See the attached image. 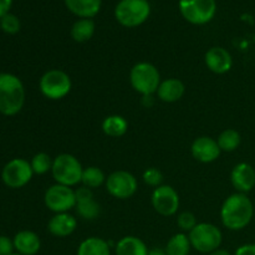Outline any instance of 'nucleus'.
I'll list each match as a JSON object with an SVG mask.
<instances>
[{"mask_svg":"<svg viewBox=\"0 0 255 255\" xmlns=\"http://www.w3.org/2000/svg\"><path fill=\"white\" fill-rule=\"evenodd\" d=\"M253 214V203L244 193L232 194L224 201L221 209L222 223L231 231L246 228L251 223Z\"/></svg>","mask_w":255,"mask_h":255,"instance_id":"obj_1","label":"nucleus"},{"mask_svg":"<svg viewBox=\"0 0 255 255\" xmlns=\"http://www.w3.org/2000/svg\"><path fill=\"white\" fill-rule=\"evenodd\" d=\"M25 90L15 75L0 74V112L14 116L24 106Z\"/></svg>","mask_w":255,"mask_h":255,"instance_id":"obj_2","label":"nucleus"},{"mask_svg":"<svg viewBox=\"0 0 255 255\" xmlns=\"http://www.w3.org/2000/svg\"><path fill=\"white\" fill-rule=\"evenodd\" d=\"M51 172L57 184L72 187L81 182L84 168L76 157L69 153H62L52 162Z\"/></svg>","mask_w":255,"mask_h":255,"instance_id":"obj_3","label":"nucleus"},{"mask_svg":"<svg viewBox=\"0 0 255 255\" xmlns=\"http://www.w3.org/2000/svg\"><path fill=\"white\" fill-rule=\"evenodd\" d=\"M129 81L137 92L144 96H151L158 90L161 76L154 65L149 62H138L131 69Z\"/></svg>","mask_w":255,"mask_h":255,"instance_id":"obj_4","label":"nucleus"},{"mask_svg":"<svg viewBox=\"0 0 255 255\" xmlns=\"http://www.w3.org/2000/svg\"><path fill=\"white\" fill-rule=\"evenodd\" d=\"M151 6L147 0H121L115 9L117 21L126 27L143 24L149 16Z\"/></svg>","mask_w":255,"mask_h":255,"instance_id":"obj_5","label":"nucleus"},{"mask_svg":"<svg viewBox=\"0 0 255 255\" xmlns=\"http://www.w3.org/2000/svg\"><path fill=\"white\" fill-rule=\"evenodd\" d=\"M191 246L199 253H212L222 244V232L209 223H199L189 232Z\"/></svg>","mask_w":255,"mask_h":255,"instance_id":"obj_6","label":"nucleus"},{"mask_svg":"<svg viewBox=\"0 0 255 255\" xmlns=\"http://www.w3.org/2000/svg\"><path fill=\"white\" fill-rule=\"evenodd\" d=\"M179 10L184 19L194 25H203L216 15L214 0H179Z\"/></svg>","mask_w":255,"mask_h":255,"instance_id":"obj_7","label":"nucleus"},{"mask_svg":"<svg viewBox=\"0 0 255 255\" xmlns=\"http://www.w3.org/2000/svg\"><path fill=\"white\" fill-rule=\"evenodd\" d=\"M71 90V79L61 70H50L40 79V91L50 100L64 99Z\"/></svg>","mask_w":255,"mask_h":255,"instance_id":"obj_8","label":"nucleus"},{"mask_svg":"<svg viewBox=\"0 0 255 255\" xmlns=\"http://www.w3.org/2000/svg\"><path fill=\"white\" fill-rule=\"evenodd\" d=\"M45 204L55 213H66L76 207V194L74 189L62 184L50 187L45 193Z\"/></svg>","mask_w":255,"mask_h":255,"instance_id":"obj_9","label":"nucleus"},{"mask_svg":"<svg viewBox=\"0 0 255 255\" xmlns=\"http://www.w3.org/2000/svg\"><path fill=\"white\" fill-rule=\"evenodd\" d=\"M31 164L22 158H15L10 161L2 169V181L10 188H21L31 179Z\"/></svg>","mask_w":255,"mask_h":255,"instance_id":"obj_10","label":"nucleus"},{"mask_svg":"<svg viewBox=\"0 0 255 255\" xmlns=\"http://www.w3.org/2000/svg\"><path fill=\"white\" fill-rule=\"evenodd\" d=\"M107 192L112 197L126 199L133 196L137 191V179L133 174L126 171L114 172L106 179Z\"/></svg>","mask_w":255,"mask_h":255,"instance_id":"obj_11","label":"nucleus"},{"mask_svg":"<svg viewBox=\"0 0 255 255\" xmlns=\"http://www.w3.org/2000/svg\"><path fill=\"white\" fill-rule=\"evenodd\" d=\"M152 206L161 216H173L179 207L178 193L171 186L157 187L152 193Z\"/></svg>","mask_w":255,"mask_h":255,"instance_id":"obj_12","label":"nucleus"},{"mask_svg":"<svg viewBox=\"0 0 255 255\" xmlns=\"http://www.w3.org/2000/svg\"><path fill=\"white\" fill-rule=\"evenodd\" d=\"M191 149L194 158L203 163H211V162L216 161L221 154L218 142L207 136L194 139Z\"/></svg>","mask_w":255,"mask_h":255,"instance_id":"obj_13","label":"nucleus"},{"mask_svg":"<svg viewBox=\"0 0 255 255\" xmlns=\"http://www.w3.org/2000/svg\"><path fill=\"white\" fill-rule=\"evenodd\" d=\"M231 181L239 193L251 192L255 186V169L249 163H239L233 168Z\"/></svg>","mask_w":255,"mask_h":255,"instance_id":"obj_14","label":"nucleus"},{"mask_svg":"<svg viewBox=\"0 0 255 255\" xmlns=\"http://www.w3.org/2000/svg\"><path fill=\"white\" fill-rule=\"evenodd\" d=\"M206 65L214 74H226L232 69V55L223 47H212L206 54Z\"/></svg>","mask_w":255,"mask_h":255,"instance_id":"obj_15","label":"nucleus"},{"mask_svg":"<svg viewBox=\"0 0 255 255\" xmlns=\"http://www.w3.org/2000/svg\"><path fill=\"white\" fill-rule=\"evenodd\" d=\"M76 227V218L69 213H56V216L52 217L47 224V229L50 233L59 238H64V237L72 234Z\"/></svg>","mask_w":255,"mask_h":255,"instance_id":"obj_16","label":"nucleus"},{"mask_svg":"<svg viewBox=\"0 0 255 255\" xmlns=\"http://www.w3.org/2000/svg\"><path fill=\"white\" fill-rule=\"evenodd\" d=\"M14 247L19 254L21 255H35L40 251L41 242L37 234L30 231H22L15 236Z\"/></svg>","mask_w":255,"mask_h":255,"instance_id":"obj_17","label":"nucleus"},{"mask_svg":"<svg viewBox=\"0 0 255 255\" xmlns=\"http://www.w3.org/2000/svg\"><path fill=\"white\" fill-rule=\"evenodd\" d=\"M157 95H158V99L163 102L172 104V102L178 101L184 95L183 82L178 79L164 80L159 84Z\"/></svg>","mask_w":255,"mask_h":255,"instance_id":"obj_18","label":"nucleus"},{"mask_svg":"<svg viewBox=\"0 0 255 255\" xmlns=\"http://www.w3.org/2000/svg\"><path fill=\"white\" fill-rule=\"evenodd\" d=\"M65 4L72 14L82 19H91L101 9V0H65Z\"/></svg>","mask_w":255,"mask_h":255,"instance_id":"obj_19","label":"nucleus"},{"mask_svg":"<svg viewBox=\"0 0 255 255\" xmlns=\"http://www.w3.org/2000/svg\"><path fill=\"white\" fill-rule=\"evenodd\" d=\"M146 244L137 237H125L116 244V255H148Z\"/></svg>","mask_w":255,"mask_h":255,"instance_id":"obj_20","label":"nucleus"},{"mask_svg":"<svg viewBox=\"0 0 255 255\" xmlns=\"http://www.w3.org/2000/svg\"><path fill=\"white\" fill-rule=\"evenodd\" d=\"M77 255H111V252L106 241L97 237H91L80 244Z\"/></svg>","mask_w":255,"mask_h":255,"instance_id":"obj_21","label":"nucleus"},{"mask_svg":"<svg viewBox=\"0 0 255 255\" xmlns=\"http://www.w3.org/2000/svg\"><path fill=\"white\" fill-rule=\"evenodd\" d=\"M128 128V124L126 120L119 115H112L106 117L102 122V131L110 137H121L124 136Z\"/></svg>","mask_w":255,"mask_h":255,"instance_id":"obj_22","label":"nucleus"},{"mask_svg":"<svg viewBox=\"0 0 255 255\" xmlns=\"http://www.w3.org/2000/svg\"><path fill=\"white\" fill-rule=\"evenodd\" d=\"M95 32V22L91 19H80L72 25L71 37L76 42L89 41Z\"/></svg>","mask_w":255,"mask_h":255,"instance_id":"obj_23","label":"nucleus"},{"mask_svg":"<svg viewBox=\"0 0 255 255\" xmlns=\"http://www.w3.org/2000/svg\"><path fill=\"white\" fill-rule=\"evenodd\" d=\"M191 242L184 233L174 234L166 246L167 255H188L191 251Z\"/></svg>","mask_w":255,"mask_h":255,"instance_id":"obj_24","label":"nucleus"},{"mask_svg":"<svg viewBox=\"0 0 255 255\" xmlns=\"http://www.w3.org/2000/svg\"><path fill=\"white\" fill-rule=\"evenodd\" d=\"M217 142H218L221 151L232 152L238 148V146L241 144V134L236 129L228 128L219 134Z\"/></svg>","mask_w":255,"mask_h":255,"instance_id":"obj_25","label":"nucleus"},{"mask_svg":"<svg viewBox=\"0 0 255 255\" xmlns=\"http://www.w3.org/2000/svg\"><path fill=\"white\" fill-rule=\"evenodd\" d=\"M106 177L105 173L99 168V167H89L85 168L82 172L81 183L87 188H97L105 182Z\"/></svg>","mask_w":255,"mask_h":255,"instance_id":"obj_26","label":"nucleus"},{"mask_svg":"<svg viewBox=\"0 0 255 255\" xmlns=\"http://www.w3.org/2000/svg\"><path fill=\"white\" fill-rule=\"evenodd\" d=\"M76 211L80 217L84 219H95L100 214V206L99 203L92 199H87V201H81L76 203Z\"/></svg>","mask_w":255,"mask_h":255,"instance_id":"obj_27","label":"nucleus"},{"mask_svg":"<svg viewBox=\"0 0 255 255\" xmlns=\"http://www.w3.org/2000/svg\"><path fill=\"white\" fill-rule=\"evenodd\" d=\"M52 162L54 161H51L49 154L41 152V153L35 154L30 164H31V168L34 171V173L44 174L52 168Z\"/></svg>","mask_w":255,"mask_h":255,"instance_id":"obj_28","label":"nucleus"},{"mask_svg":"<svg viewBox=\"0 0 255 255\" xmlns=\"http://www.w3.org/2000/svg\"><path fill=\"white\" fill-rule=\"evenodd\" d=\"M0 26L7 34H16L20 30V21L15 15L6 14L0 19Z\"/></svg>","mask_w":255,"mask_h":255,"instance_id":"obj_29","label":"nucleus"},{"mask_svg":"<svg viewBox=\"0 0 255 255\" xmlns=\"http://www.w3.org/2000/svg\"><path fill=\"white\" fill-rule=\"evenodd\" d=\"M177 223H178V227L183 232H191L197 226L196 217L191 212H183V213L179 214Z\"/></svg>","mask_w":255,"mask_h":255,"instance_id":"obj_30","label":"nucleus"},{"mask_svg":"<svg viewBox=\"0 0 255 255\" xmlns=\"http://www.w3.org/2000/svg\"><path fill=\"white\" fill-rule=\"evenodd\" d=\"M162 179H163V177H162L161 171H158L157 168H148L144 171L143 181L144 183L148 184V186L159 187Z\"/></svg>","mask_w":255,"mask_h":255,"instance_id":"obj_31","label":"nucleus"},{"mask_svg":"<svg viewBox=\"0 0 255 255\" xmlns=\"http://www.w3.org/2000/svg\"><path fill=\"white\" fill-rule=\"evenodd\" d=\"M14 248V242L10 241L7 237H0V255H11Z\"/></svg>","mask_w":255,"mask_h":255,"instance_id":"obj_32","label":"nucleus"},{"mask_svg":"<svg viewBox=\"0 0 255 255\" xmlns=\"http://www.w3.org/2000/svg\"><path fill=\"white\" fill-rule=\"evenodd\" d=\"M75 194H76V201L81 202V201H87V199H92L94 198V194H92V191L87 187H81V188L76 189L75 191Z\"/></svg>","mask_w":255,"mask_h":255,"instance_id":"obj_33","label":"nucleus"},{"mask_svg":"<svg viewBox=\"0 0 255 255\" xmlns=\"http://www.w3.org/2000/svg\"><path fill=\"white\" fill-rule=\"evenodd\" d=\"M234 255H255V244H246L239 247Z\"/></svg>","mask_w":255,"mask_h":255,"instance_id":"obj_34","label":"nucleus"},{"mask_svg":"<svg viewBox=\"0 0 255 255\" xmlns=\"http://www.w3.org/2000/svg\"><path fill=\"white\" fill-rule=\"evenodd\" d=\"M12 0H0V19L9 14V10L11 7Z\"/></svg>","mask_w":255,"mask_h":255,"instance_id":"obj_35","label":"nucleus"},{"mask_svg":"<svg viewBox=\"0 0 255 255\" xmlns=\"http://www.w3.org/2000/svg\"><path fill=\"white\" fill-rule=\"evenodd\" d=\"M148 255H167V253L161 248H153L148 252Z\"/></svg>","mask_w":255,"mask_h":255,"instance_id":"obj_36","label":"nucleus"},{"mask_svg":"<svg viewBox=\"0 0 255 255\" xmlns=\"http://www.w3.org/2000/svg\"><path fill=\"white\" fill-rule=\"evenodd\" d=\"M209 255H231L228 251H224V249H217V251L209 253Z\"/></svg>","mask_w":255,"mask_h":255,"instance_id":"obj_37","label":"nucleus"},{"mask_svg":"<svg viewBox=\"0 0 255 255\" xmlns=\"http://www.w3.org/2000/svg\"><path fill=\"white\" fill-rule=\"evenodd\" d=\"M11 255H21V254H11Z\"/></svg>","mask_w":255,"mask_h":255,"instance_id":"obj_38","label":"nucleus"}]
</instances>
